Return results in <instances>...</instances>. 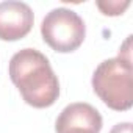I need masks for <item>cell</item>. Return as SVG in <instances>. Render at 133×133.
Masks as SVG:
<instances>
[{
  "mask_svg": "<svg viewBox=\"0 0 133 133\" xmlns=\"http://www.w3.org/2000/svg\"><path fill=\"white\" fill-rule=\"evenodd\" d=\"M35 22L30 5L19 0H6L0 3V39L17 41L25 38Z\"/></svg>",
  "mask_w": 133,
  "mask_h": 133,
  "instance_id": "5",
  "label": "cell"
},
{
  "mask_svg": "<svg viewBox=\"0 0 133 133\" xmlns=\"http://www.w3.org/2000/svg\"><path fill=\"white\" fill-rule=\"evenodd\" d=\"M110 133H133L131 122H119V124L113 125V128L110 130Z\"/></svg>",
  "mask_w": 133,
  "mask_h": 133,
  "instance_id": "8",
  "label": "cell"
},
{
  "mask_svg": "<svg viewBox=\"0 0 133 133\" xmlns=\"http://www.w3.org/2000/svg\"><path fill=\"white\" fill-rule=\"evenodd\" d=\"M119 58L125 59V61H131V36H127V39L124 41V44L119 49Z\"/></svg>",
  "mask_w": 133,
  "mask_h": 133,
  "instance_id": "7",
  "label": "cell"
},
{
  "mask_svg": "<svg viewBox=\"0 0 133 133\" xmlns=\"http://www.w3.org/2000/svg\"><path fill=\"white\" fill-rule=\"evenodd\" d=\"M96 6L105 16H119L130 6V0H99Z\"/></svg>",
  "mask_w": 133,
  "mask_h": 133,
  "instance_id": "6",
  "label": "cell"
},
{
  "mask_svg": "<svg viewBox=\"0 0 133 133\" xmlns=\"http://www.w3.org/2000/svg\"><path fill=\"white\" fill-rule=\"evenodd\" d=\"M10 78L25 103L33 108L52 107L59 97V82L49 58L36 49H22L10 59Z\"/></svg>",
  "mask_w": 133,
  "mask_h": 133,
  "instance_id": "1",
  "label": "cell"
},
{
  "mask_svg": "<svg viewBox=\"0 0 133 133\" xmlns=\"http://www.w3.org/2000/svg\"><path fill=\"white\" fill-rule=\"evenodd\" d=\"M103 121L100 113L89 103L75 102L71 103L56 117V133H99Z\"/></svg>",
  "mask_w": 133,
  "mask_h": 133,
  "instance_id": "4",
  "label": "cell"
},
{
  "mask_svg": "<svg viewBox=\"0 0 133 133\" xmlns=\"http://www.w3.org/2000/svg\"><path fill=\"white\" fill-rule=\"evenodd\" d=\"M41 35L44 42L55 52L69 53L83 44L86 25L78 13L63 6L53 8L42 19Z\"/></svg>",
  "mask_w": 133,
  "mask_h": 133,
  "instance_id": "3",
  "label": "cell"
},
{
  "mask_svg": "<svg viewBox=\"0 0 133 133\" xmlns=\"http://www.w3.org/2000/svg\"><path fill=\"white\" fill-rule=\"evenodd\" d=\"M99 99L114 111H127L133 105V68L131 61L119 56L102 61L91 78Z\"/></svg>",
  "mask_w": 133,
  "mask_h": 133,
  "instance_id": "2",
  "label": "cell"
}]
</instances>
